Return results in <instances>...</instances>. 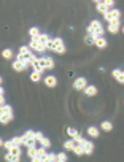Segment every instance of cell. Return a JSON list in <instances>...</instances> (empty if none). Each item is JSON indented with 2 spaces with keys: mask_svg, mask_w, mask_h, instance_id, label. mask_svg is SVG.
<instances>
[{
  "mask_svg": "<svg viewBox=\"0 0 124 162\" xmlns=\"http://www.w3.org/2000/svg\"><path fill=\"white\" fill-rule=\"evenodd\" d=\"M48 49L49 51H53V53H57V54H64L65 53V43H64V40L62 38H51L49 40V43H48Z\"/></svg>",
  "mask_w": 124,
  "mask_h": 162,
  "instance_id": "6da1fadb",
  "label": "cell"
},
{
  "mask_svg": "<svg viewBox=\"0 0 124 162\" xmlns=\"http://www.w3.org/2000/svg\"><path fill=\"white\" fill-rule=\"evenodd\" d=\"M13 121V108L10 105H3L0 106V122L8 124Z\"/></svg>",
  "mask_w": 124,
  "mask_h": 162,
  "instance_id": "7a4b0ae2",
  "label": "cell"
},
{
  "mask_svg": "<svg viewBox=\"0 0 124 162\" xmlns=\"http://www.w3.org/2000/svg\"><path fill=\"white\" fill-rule=\"evenodd\" d=\"M37 64H38L40 67H43L45 70H53L54 65H56V62H54L53 57H38L37 59Z\"/></svg>",
  "mask_w": 124,
  "mask_h": 162,
  "instance_id": "3957f363",
  "label": "cell"
},
{
  "mask_svg": "<svg viewBox=\"0 0 124 162\" xmlns=\"http://www.w3.org/2000/svg\"><path fill=\"white\" fill-rule=\"evenodd\" d=\"M119 18H121V10H118V8H112L103 15V19L107 22H112L114 19H119Z\"/></svg>",
  "mask_w": 124,
  "mask_h": 162,
  "instance_id": "277c9868",
  "label": "cell"
},
{
  "mask_svg": "<svg viewBox=\"0 0 124 162\" xmlns=\"http://www.w3.org/2000/svg\"><path fill=\"white\" fill-rule=\"evenodd\" d=\"M102 29H103L102 22H100L99 19H94V21H91V24L88 26L86 32H88V35H91V34H94V32H97V30H102Z\"/></svg>",
  "mask_w": 124,
  "mask_h": 162,
  "instance_id": "5b68a950",
  "label": "cell"
},
{
  "mask_svg": "<svg viewBox=\"0 0 124 162\" xmlns=\"http://www.w3.org/2000/svg\"><path fill=\"white\" fill-rule=\"evenodd\" d=\"M119 29H121V19H114L112 22H108V26H107V30L110 32V34H118Z\"/></svg>",
  "mask_w": 124,
  "mask_h": 162,
  "instance_id": "8992f818",
  "label": "cell"
},
{
  "mask_svg": "<svg viewBox=\"0 0 124 162\" xmlns=\"http://www.w3.org/2000/svg\"><path fill=\"white\" fill-rule=\"evenodd\" d=\"M86 86H88V81H86V78H76L75 81H73V89H76V91H84L86 89Z\"/></svg>",
  "mask_w": 124,
  "mask_h": 162,
  "instance_id": "52a82bcc",
  "label": "cell"
},
{
  "mask_svg": "<svg viewBox=\"0 0 124 162\" xmlns=\"http://www.w3.org/2000/svg\"><path fill=\"white\" fill-rule=\"evenodd\" d=\"M112 76L119 83V84H124V70H121V68H114V70L112 72Z\"/></svg>",
  "mask_w": 124,
  "mask_h": 162,
  "instance_id": "ba28073f",
  "label": "cell"
},
{
  "mask_svg": "<svg viewBox=\"0 0 124 162\" xmlns=\"http://www.w3.org/2000/svg\"><path fill=\"white\" fill-rule=\"evenodd\" d=\"M43 83L46 87H56L57 86V78L54 75H48V76L43 78Z\"/></svg>",
  "mask_w": 124,
  "mask_h": 162,
  "instance_id": "9c48e42d",
  "label": "cell"
},
{
  "mask_svg": "<svg viewBox=\"0 0 124 162\" xmlns=\"http://www.w3.org/2000/svg\"><path fill=\"white\" fill-rule=\"evenodd\" d=\"M19 56H24V57H29L30 59V56H32V49H30V46H21L19 48Z\"/></svg>",
  "mask_w": 124,
  "mask_h": 162,
  "instance_id": "30bf717a",
  "label": "cell"
},
{
  "mask_svg": "<svg viewBox=\"0 0 124 162\" xmlns=\"http://www.w3.org/2000/svg\"><path fill=\"white\" fill-rule=\"evenodd\" d=\"M76 145H78V143H76L75 140H72V138H70V140H67L62 146H64V151H73Z\"/></svg>",
  "mask_w": 124,
  "mask_h": 162,
  "instance_id": "8fae6325",
  "label": "cell"
},
{
  "mask_svg": "<svg viewBox=\"0 0 124 162\" xmlns=\"http://www.w3.org/2000/svg\"><path fill=\"white\" fill-rule=\"evenodd\" d=\"M92 152H94V143L89 141V140H86L84 141V154L86 156H91Z\"/></svg>",
  "mask_w": 124,
  "mask_h": 162,
  "instance_id": "7c38bea8",
  "label": "cell"
},
{
  "mask_svg": "<svg viewBox=\"0 0 124 162\" xmlns=\"http://www.w3.org/2000/svg\"><path fill=\"white\" fill-rule=\"evenodd\" d=\"M84 94L88 97H94L95 94H97V87H95L94 84H88L86 86V89H84Z\"/></svg>",
  "mask_w": 124,
  "mask_h": 162,
  "instance_id": "4fadbf2b",
  "label": "cell"
},
{
  "mask_svg": "<svg viewBox=\"0 0 124 162\" xmlns=\"http://www.w3.org/2000/svg\"><path fill=\"white\" fill-rule=\"evenodd\" d=\"M86 132H88V135H89L91 138H97V137L100 135L99 129L95 127V126H89V127H88V130H86Z\"/></svg>",
  "mask_w": 124,
  "mask_h": 162,
  "instance_id": "5bb4252c",
  "label": "cell"
},
{
  "mask_svg": "<svg viewBox=\"0 0 124 162\" xmlns=\"http://www.w3.org/2000/svg\"><path fill=\"white\" fill-rule=\"evenodd\" d=\"M94 45H95V48H99V49H105V48L108 46V41L105 40L103 37H100V38L95 40V43H94Z\"/></svg>",
  "mask_w": 124,
  "mask_h": 162,
  "instance_id": "9a60e30c",
  "label": "cell"
},
{
  "mask_svg": "<svg viewBox=\"0 0 124 162\" xmlns=\"http://www.w3.org/2000/svg\"><path fill=\"white\" fill-rule=\"evenodd\" d=\"M11 67H13V70H15V72H24L26 70V65L21 61H18V59L11 64Z\"/></svg>",
  "mask_w": 124,
  "mask_h": 162,
  "instance_id": "2e32d148",
  "label": "cell"
},
{
  "mask_svg": "<svg viewBox=\"0 0 124 162\" xmlns=\"http://www.w3.org/2000/svg\"><path fill=\"white\" fill-rule=\"evenodd\" d=\"M95 10H97V11L100 13V15H105V13L108 11V7L105 5V3H103V0H102V2L95 3Z\"/></svg>",
  "mask_w": 124,
  "mask_h": 162,
  "instance_id": "e0dca14e",
  "label": "cell"
},
{
  "mask_svg": "<svg viewBox=\"0 0 124 162\" xmlns=\"http://www.w3.org/2000/svg\"><path fill=\"white\" fill-rule=\"evenodd\" d=\"M41 75H43V73H40V72H35V70H32V73H30V81H34V83L43 81V80H41Z\"/></svg>",
  "mask_w": 124,
  "mask_h": 162,
  "instance_id": "ac0fdd59",
  "label": "cell"
},
{
  "mask_svg": "<svg viewBox=\"0 0 124 162\" xmlns=\"http://www.w3.org/2000/svg\"><path fill=\"white\" fill-rule=\"evenodd\" d=\"M100 129L105 132H112L113 130V122H110V121H102V124H100Z\"/></svg>",
  "mask_w": 124,
  "mask_h": 162,
  "instance_id": "d6986e66",
  "label": "cell"
},
{
  "mask_svg": "<svg viewBox=\"0 0 124 162\" xmlns=\"http://www.w3.org/2000/svg\"><path fill=\"white\" fill-rule=\"evenodd\" d=\"M5 161L7 162H21V156H15V154L7 152V154H5Z\"/></svg>",
  "mask_w": 124,
  "mask_h": 162,
  "instance_id": "ffe728a7",
  "label": "cell"
},
{
  "mask_svg": "<svg viewBox=\"0 0 124 162\" xmlns=\"http://www.w3.org/2000/svg\"><path fill=\"white\" fill-rule=\"evenodd\" d=\"M37 150H38V146L34 145V146H29L27 148V156L30 157V159H34V157H37Z\"/></svg>",
  "mask_w": 124,
  "mask_h": 162,
  "instance_id": "44dd1931",
  "label": "cell"
},
{
  "mask_svg": "<svg viewBox=\"0 0 124 162\" xmlns=\"http://www.w3.org/2000/svg\"><path fill=\"white\" fill-rule=\"evenodd\" d=\"M48 156V151L45 146H38V150H37V157H40V159H45V157Z\"/></svg>",
  "mask_w": 124,
  "mask_h": 162,
  "instance_id": "7402d4cb",
  "label": "cell"
},
{
  "mask_svg": "<svg viewBox=\"0 0 124 162\" xmlns=\"http://www.w3.org/2000/svg\"><path fill=\"white\" fill-rule=\"evenodd\" d=\"M40 34H41V32H40L38 27H30V29H29V35L32 37V38H38Z\"/></svg>",
  "mask_w": 124,
  "mask_h": 162,
  "instance_id": "603a6c76",
  "label": "cell"
},
{
  "mask_svg": "<svg viewBox=\"0 0 124 162\" xmlns=\"http://www.w3.org/2000/svg\"><path fill=\"white\" fill-rule=\"evenodd\" d=\"M29 46H30V49H35L37 53H38V48H40V41H38V38H32L30 43H29Z\"/></svg>",
  "mask_w": 124,
  "mask_h": 162,
  "instance_id": "cb8c5ba5",
  "label": "cell"
},
{
  "mask_svg": "<svg viewBox=\"0 0 124 162\" xmlns=\"http://www.w3.org/2000/svg\"><path fill=\"white\" fill-rule=\"evenodd\" d=\"M2 57H3V59H7V61H10V59L13 57V51H11L10 48L3 49V51H2Z\"/></svg>",
  "mask_w": 124,
  "mask_h": 162,
  "instance_id": "d4e9b609",
  "label": "cell"
},
{
  "mask_svg": "<svg viewBox=\"0 0 124 162\" xmlns=\"http://www.w3.org/2000/svg\"><path fill=\"white\" fill-rule=\"evenodd\" d=\"M49 35H46V34H40V37H38V41L40 43H43V45H46L48 46V43H49Z\"/></svg>",
  "mask_w": 124,
  "mask_h": 162,
  "instance_id": "484cf974",
  "label": "cell"
},
{
  "mask_svg": "<svg viewBox=\"0 0 124 162\" xmlns=\"http://www.w3.org/2000/svg\"><path fill=\"white\" fill-rule=\"evenodd\" d=\"M73 152H75L76 156H83L84 154V145H76L75 150H73Z\"/></svg>",
  "mask_w": 124,
  "mask_h": 162,
  "instance_id": "4316f807",
  "label": "cell"
},
{
  "mask_svg": "<svg viewBox=\"0 0 124 162\" xmlns=\"http://www.w3.org/2000/svg\"><path fill=\"white\" fill-rule=\"evenodd\" d=\"M7 152H10V154H15V156H21L22 151H21V146H16V145H15L11 150H8Z\"/></svg>",
  "mask_w": 124,
  "mask_h": 162,
  "instance_id": "83f0119b",
  "label": "cell"
},
{
  "mask_svg": "<svg viewBox=\"0 0 124 162\" xmlns=\"http://www.w3.org/2000/svg\"><path fill=\"white\" fill-rule=\"evenodd\" d=\"M67 133H68V137H70V138H75L80 132H78L75 127H68V129H67Z\"/></svg>",
  "mask_w": 124,
  "mask_h": 162,
  "instance_id": "f1b7e54d",
  "label": "cell"
},
{
  "mask_svg": "<svg viewBox=\"0 0 124 162\" xmlns=\"http://www.w3.org/2000/svg\"><path fill=\"white\" fill-rule=\"evenodd\" d=\"M45 138V135L41 132H35V141H37V145H41V140Z\"/></svg>",
  "mask_w": 124,
  "mask_h": 162,
  "instance_id": "f546056e",
  "label": "cell"
},
{
  "mask_svg": "<svg viewBox=\"0 0 124 162\" xmlns=\"http://www.w3.org/2000/svg\"><path fill=\"white\" fill-rule=\"evenodd\" d=\"M40 146H45V148H46V150H48V148H51V140L45 137L43 140H41V145H40Z\"/></svg>",
  "mask_w": 124,
  "mask_h": 162,
  "instance_id": "4dcf8cb0",
  "label": "cell"
},
{
  "mask_svg": "<svg viewBox=\"0 0 124 162\" xmlns=\"http://www.w3.org/2000/svg\"><path fill=\"white\" fill-rule=\"evenodd\" d=\"M11 140H13V143H15L16 146H21V145H22V138H21V137H13Z\"/></svg>",
  "mask_w": 124,
  "mask_h": 162,
  "instance_id": "1f68e13d",
  "label": "cell"
},
{
  "mask_svg": "<svg viewBox=\"0 0 124 162\" xmlns=\"http://www.w3.org/2000/svg\"><path fill=\"white\" fill-rule=\"evenodd\" d=\"M59 161L61 162H67V154H65V151H62V152H59Z\"/></svg>",
  "mask_w": 124,
  "mask_h": 162,
  "instance_id": "d6a6232c",
  "label": "cell"
},
{
  "mask_svg": "<svg viewBox=\"0 0 124 162\" xmlns=\"http://www.w3.org/2000/svg\"><path fill=\"white\" fill-rule=\"evenodd\" d=\"M103 3L108 7V10H112V8L114 7V0H103Z\"/></svg>",
  "mask_w": 124,
  "mask_h": 162,
  "instance_id": "836d02e7",
  "label": "cell"
},
{
  "mask_svg": "<svg viewBox=\"0 0 124 162\" xmlns=\"http://www.w3.org/2000/svg\"><path fill=\"white\" fill-rule=\"evenodd\" d=\"M86 43H88V45H94V43H95L94 37H92V35H88V37H86Z\"/></svg>",
  "mask_w": 124,
  "mask_h": 162,
  "instance_id": "e575fe53",
  "label": "cell"
},
{
  "mask_svg": "<svg viewBox=\"0 0 124 162\" xmlns=\"http://www.w3.org/2000/svg\"><path fill=\"white\" fill-rule=\"evenodd\" d=\"M92 2H95V3H99V2H102V0H92Z\"/></svg>",
  "mask_w": 124,
  "mask_h": 162,
  "instance_id": "d590c367",
  "label": "cell"
},
{
  "mask_svg": "<svg viewBox=\"0 0 124 162\" xmlns=\"http://www.w3.org/2000/svg\"><path fill=\"white\" fill-rule=\"evenodd\" d=\"M121 30H123V34H124V26H123V29H121Z\"/></svg>",
  "mask_w": 124,
  "mask_h": 162,
  "instance_id": "8d00e7d4",
  "label": "cell"
}]
</instances>
